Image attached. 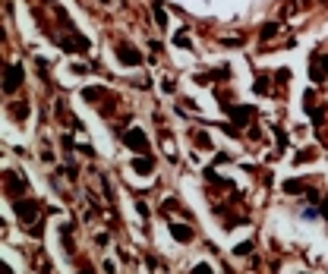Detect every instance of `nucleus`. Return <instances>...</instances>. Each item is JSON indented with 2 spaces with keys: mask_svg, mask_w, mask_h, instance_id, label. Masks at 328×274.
Instances as JSON below:
<instances>
[{
  "mask_svg": "<svg viewBox=\"0 0 328 274\" xmlns=\"http://www.w3.org/2000/svg\"><path fill=\"white\" fill-rule=\"evenodd\" d=\"M22 79H25V73H22V66H19V63L6 66V79H3V89H6V91H10V95H13V91L19 89V82H22Z\"/></svg>",
  "mask_w": 328,
  "mask_h": 274,
  "instance_id": "1",
  "label": "nucleus"
},
{
  "mask_svg": "<svg viewBox=\"0 0 328 274\" xmlns=\"http://www.w3.org/2000/svg\"><path fill=\"white\" fill-rule=\"evenodd\" d=\"M123 145H130L133 151H149V139H145L142 129H130L123 136Z\"/></svg>",
  "mask_w": 328,
  "mask_h": 274,
  "instance_id": "2",
  "label": "nucleus"
},
{
  "mask_svg": "<svg viewBox=\"0 0 328 274\" xmlns=\"http://www.w3.org/2000/svg\"><path fill=\"white\" fill-rule=\"evenodd\" d=\"M117 57H120V63H126V66H139V63H142V54H139L133 44H120Z\"/></svg>",
  "mask_w": 328,
  "mask_h": 274,
  "instance_id": "3",
  "label": "nucleus"
},
{
  "mask_svg": "<svg viewBox=\"0 0 328 274\" xmlns=\"http://www.w3.org/2000/svg\"><path fill=\"white\" fill-rule=\"evenodd\" d=\"M227 110H231V117H233V123H237V126L250 123V120L256 117V110H252V108H231V104H227Z\"/></svg>",
  "mask_w": 328,
  "mask_h": 274,
  "instance_id": "4",
  "label": "nucleus"
},
{
  "mask_svg": "<svg viewBox=\"0 0 328 274\" xmlns=\"http://www.w3.org/2000/svg\"><path fill=\"white\" fill-rule=\"evenodd\" d=\"M16 215H19V220H35V215H38V205L35 202H16Z\"/></svg>",
  "mask_w": 328,
  "mask_h": 274,
  "instance_id": "5",
  "label": "nucleus"
},
{
  "mask_svg": "<svg viewBox=\"0 0 328 274\" xmlns=\"http://www.w3.org/2000/svg\"><path fill=\"white\" fill-rule=\"evenodd\" d=\"M133 170H136V173H142V177H149V173L152 170H155V158H136V161H133Z\"/></svg>",
  "mask_w": 328,
  "mask_h": 274,
  "instance_id": "6",
  "label": "nucleus"
},
{
  "mask_svg": "<svg viewBox=\"0 0 328 274\" xmlns=\"http://www.w3.org/2000/svg\"><path fill=\"white\" fill-rule=\"evenodd\" d=\"M171 237L180 239V243H190V239H193V230L186 224H171Z\"/></svg>",
  "mask_w": 328,
  "mask_h": 274,
  "instance_id": "7",
  "label": "nucleus"
},
{
  "mask_svg": "<svg viewBox=\"0 0 328 274\" xmlns=\"http://www.w3.org/2000/svg\"><path fill=\"white\" fill-rule=\"evenodd\" d=\"M312 79H322V76H328V57H316L312 60Z\"/></svg>",
  "mask_w": 328,
  "mask_h": 274,
  "instance_id": "8",
  "label": "nucleus"
},
{
  "mask_svg": "<svg viewBox=\"0 0 328 274\" xmlns=\"http://www.w3.org/2000/svg\"><path fill=\"white\" fill-rule=\"evenodd\" d=\"M155 22L161 25V29L167 25V16H164V10H161V6H155Z\"/></svg>",
  "mask_w": 328,
  "mask_h": 274,
  "instance_id": "9",
  "label": "nucleus"
},
{
  "mask_svg": "<svg viewBox=\"0 0 328 274\" xmlns=\"http://www.w3.org/2000/svg\"><path fill=\"white\" fill-rule=\"evenodd\" d=\"M250 249H252V243H243V246H237V256H246Z\"/></svg>",
  "mask_w": 328,
  "mask_h": 274,
  "instance_id": "10",
  "label": "nucleus"
},
{
  "mask_svg": "<svg viewBox=\"0 0 328 274\" xmlns=\"http://www.w3.org/2000/svg\"><path fill=\"white\" fill-rule=\"evenodd\" d=\"M104 3H108V0H104Z\"/></svg>",
  "mask_w": 328,
  "mask_h": 274,
  "instance_id": "11",
  "label": "nucleus"
}]
</instances>
